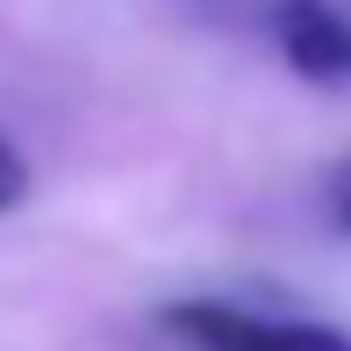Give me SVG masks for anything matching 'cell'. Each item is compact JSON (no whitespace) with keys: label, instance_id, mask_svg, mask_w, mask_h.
<instances>
[{"label":"cell","instance_id":"6da1fadb","mask_svg":"<svg viewBox=\"0 0 351 351\" xmlns=\"http://www.w3.org/2000/svg\"><path fill=\"white\" fill-rule=\"evenodd\" d=\"M158 323L194 351H351V330L308 323V315H265L237 301H172Z\"/></svg>","mask_w":351,"mask_h":351},{"label":"cell","instance_id":"7a4b0ae2","mask_svg":"<svg viewBox=\"0 0 351 351\" xmlns=\"http://www.w3.org/2000/svg\"><path fill=\"white\" fill-rule=\"evenodd\" d=\"M273 43L308 86H344L351 79V14L337 0H273Z\"/></svg>","mask_w":351,"mask_h":351},{"label":"cell","instance_id":"3957f363","mask_svg":"<svg viewBox=\"0 0 351 351\" xmlns=\"http://www.w3.org/2000/svg\"><path fill=\"white\" fill-rule=\"evenodd\" d=\"M22 201H29V158H22V143L0 130V215H14Z\"/></svg>","mask_w":351,"mask_h":351},{"label":"cell","instance_id":"277c9868","mask_svg":"<svg viewBox=\"0 0 351 351\" xmlns=\"http://www.w3.org/2000/svg\"><path fill=\"white\" fill-rule=\"evenodd\" d=\"M323 215H330V230L351 237V158L330 172V186H323Z\"/></svg>","mask_w":351,"mask_h":351}]
</instances>
